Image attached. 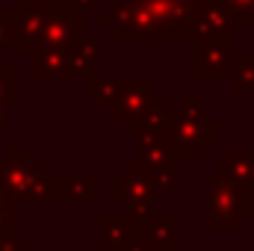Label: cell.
I'll return each instance as SVG.
<instances>
[{
    "label": "cell",
    "mask_w": 254,
    "mask_h": 251,
    "mask_svg": "<svg viewBox=\"0 0 254 251\" xmlns=\"http://www.w3.org/2000/svg\"><path fill=\"white\" fill-rule=\"evenodd\" d=\"M30 71L36 80H48V77H86L89 71L98 68V48L89 39H77L71 45H48L39 42L30 51Z\"/></svg>",
    "instance_id": "obj_1"
},
{
    "label": "cell",
    "mask_w": 254,
    "mask_h": 251,
    "mask_svg": "<svg viewBox=\"0 0 254 251\" xmlns=\"http://www.w3.org/2000/svg\"><path fill=\"white\" fill-rule=\"evenodd\" d=\"M0 189L12 201H42L51 192V175L30 151L6 148L0 160Z\"/></svg>",
    "instance_id": "obj_2"
},
{
    "label": "cell",
    "mask_w": 254,
    "mask_h": 251,
    "mask_svg": "<svg viewBox=\"0 0 254 251\" xmlns=\"http://www.w3.org/2000/svg\"><path fill=\"white\" fill-rule=\"evenodd\" d=\"M110 195H113L116 201H122V204H125L127 213L148 216V213H151V207H154L157 201H163V198H166V189L160 187L148 172H145V166H142V163H139V157H136V160H130V163H127L119 175H113V178H110Z\"/></svg>",
    "instance_id": "obj_3"
},
{
    "label": "cell",
    "mask_w": 254,
    "mask_h": 251,
    "mask_svg": "<svg viewBox=\"0 0 254 251\" xmlns=\"http://www.w3.org/2000/svg\"><path fill=\"white\" fill-rule=\"evenodd\" d=\"M249 216L243 189L222 172L207 175V228H243Z\"/></svg>",
    "instance_id": "obj_4"
},
{
    "label": "cell",
    "mask_w": 254,
    "mask_h": 251,
    "mask_svg": "<svg viewBox=\"0 0 254 251\" xmlns=\"http://www.w3.org/2000/svg\"><path fill=\"white\" fill-rule=\"evenodd\" d=\"M154 39H195L198 0H142Z\"/></svg>",
    "instance_id": "obj_5"
},
{
    "label": "cell",
    "mask_w": 254,
    "mask_h": 251,
    "mask_svg": "<svg viewBox=\"0 0 254 251\" xmlns=\"http://www.w3.org/2000/svg\"><path fill=\"white\" fill-rule=\"evenodd\" d=\"M166 142L181 160H204L207 148L219 145V125L213 119H187L175 107L172 125L166 130Z\"/></svg>",
    "instance_id": "obj_6"
},
{
    "label": "cell",
    "mask_w": 254,
    "mask_h": 251,
    "mask_svg": "<svg viewBox=\"0 0 254 251\" xmlns=\"http://www.w3.org/2000/svg\"><path fill=\"white\" fill-rule=\"evenodd\" d=\"M98 18H101L104 27H110L113 39H130V42H136V48L142 54L151 51L154 33H151V24H148L142 0H113V6L107 12H98Z\"/></svg>",
    "instance_id": "obj_7"
},
{
    "label": "cell",
    "mask_w": 254,
    "mask_h": 251,
    "mask_svg": "<svg viewBox=\"0 0 254 251\" xmlns=\"http://www.w3.org/2000/svg\"><path fill=\"white\" fill-rule=\"evenodd\" d=\"M77 39H86L83 9L74 0H45V30H42V39L39 42H48V45H71Z\"/></svg>",
    "instance_id": "obj_8"
},
{
    "label": "cell",
    "mask_w": 254,
    "mask_h": 251,
    "mask_svg": "<svg viewBox=\"0 0 254 251\" xmlns=\"http://www.w3.org/2000/svg\"><path fill=\"white\" fill-rule=\"evenodd\" d=\"M142 151H139V163L145 166V172L160 184V187L172 189V184L178 181V154L172 151V145L166 142V136H139Z\"/></svg>",
    "instance_id": "obj_9"
},
{
    "label": "cell",
    "mask_w": 254,
    "mask_h": 251,
    "mask_svg": "<svg viewBox=\"0 0 254 251\" xmlns=\"http://www.w3.org/2000/svg\"><path fill=\"white\" fill-rule=\"evenodd\" d=\"M192 68L198 80H222L234 77V54L231 42H201L195 39V57Z\"/></svg>",
    "instance_id": "obj_10"
},
{
    "label": "cell",
    "mask_w": 254,
    "mask_h": 251,
    "mask_svg": "<svg viewBox=\"0 0 254 251\" xmlns=\"http://www.w3.org/2000/svg\"><path fill=\"white\" fill-rule=\"evenodd\" d=\"M234 27H237V21L222 3H198L195 39H201V42H231Z\"/></svg>",
    "instance_id": "obj_11"
},
{
    "label": "cell",
    "mask_w": 254,
    "mask_h": 251,
    "mask_svg": "<svg viewBox=\"0 0 254 251\" xmlns=\"http://www.w3.org/2000/svg\"><path fill=\"white\" fill-rule=\"evenodd\" d=\"M139 222H142V216H136V213H104L101 216V251H125L133 240H136V234H139Z\"/></svg>",
    "instance_id": "obj_12"
},
{
    "label": "cell",
    "mask_w": 254,
    "mask_h": 251,
    "mask_svg": "<svg viewBox=\"0 0 254 251\" xmlns=\"http://www.w3.org/2000/svg\"><path fill=\"white\" fill-rule=\"evenodd\" d=\"M151 98H154L151 80H125V89H122L119 101H116L110 110H113V116H116L119 122H125V127L130 130V127L139 122V116L145 113V107L151 104Z\"/></svg>",
    "instance_id": "obj_13"
},
{
    "label": "cell",
    "mask_w": 254,
    "mask_h": 251,
    "mask_svg": "<svg viewBox=\"0 0 254 251\" xmlns=\"http://www.w3.org/2000/svg\"><path fill=\"white\" fill-rule=\"evenodd\" d=\"M178 225H181V219L175 213H148L139 222V234L151 243L154 251H181Z\"/></svg>",
    "instance_id": "obj_14"
},
{
    "label": "cell",
    "mask_w": 254,
    "mask_h": 251,
    "mask_svg": "<svg viewBox=\"0 0 254 251\" xmlns=\"http://www.w3.org/2000/svg\"><path fill=\"white\" fill-rule=\"evenodd\" d=\"M101 192L98 175H51L48 201H95Z\"/></svg>",
    "instance_id": "obj_15"
},
{
    "label": "cell",
    "mask_w": 254,
    "mask_h": 251,
    "mask_svg": "<svg viewBox=\"0 0 254 251\" xmlns=\"http://www.w3.org/2000/svg\"><path fill=\"white\" fill-rule=\"evenodd\" d=\"M219 172L237 184L240 189H249L254 181V151L246 148H219Z\"/></svg>",
    "instance_id": "obj_16"
},
{
    "label": "cell",
    "mask_w": 254,
    "mask_h": 251,
    "mask_svg": "<svg viewBox=\"0 0 254 251\" xmlns=\"http://www.w3.org/2000/svg\"><path fill=\"white\" fill-rule=\"evenodd\" d=\"M172 116H175V107H169L166 95H154L151 104L145 107V113L139 116V122L130 127L127 133H136V136H166V130L172 125Z\"/></svg>",
    "instance_id": "obj_17"
},
{
    "label": "cell",
    "mask_w": 254,
    "mask_h": 251,
    "mask_svg": "<svg viewBox=\"0 0 254 251\" xmlns=\"http://www.w3.org/2000/svg\"><path fill=\"white\" fill-rule=\"evenodd\" d=\"M36 42L24 33L18 12H0V51H33Z\"/></svg>",
    "instance_id": "obj_18"
},
{
    "label": "cell",
    "mask_w": 254,
    "mask_h": 251,
    "mask_svg": "<svg viewBox=\"0 0 254 251\" xmlns=\"http://www.w3.org/2000/svg\"><path fill=\"white\" fill-rule=\"evenodd\" d=\"M18 18H21V27H24V33L33 39V42H39L42 39V30H45V0L42 3H18Z\"/></svg>",
    "instance_id": "obj_19"
},
{
    "label": "cell",
    "mask_w": 254,
    "mask_h": 251,
    "mask_svg": "<svg viewBox=\"0 0 254 251\" xmlns=\"http://www.w3.org/2000/svg\"><path fill=\"white\" fill-rule=\"evenodd\" d=\"M234 92H252L254 89V54H234Z\"/></svg>",
    "instance_id": "obj_20"
},
{
    "label": "cell",
    "mask_w": 254,
    "mask_h": 251,
    "mask_svg": "<svg viewBox=\"0 0 254 251\" xmlns=\"http://www.w3.org/2000/svg\"><path fill=\"white\" fill-rule=\"evenodd\" d=\"M18 104V71L12 65H0V107L9 110Z\"/></svg>",
    "instance_id": "obj_21"
},
{
    "label": "cell",
    "mask_w": 254,
    "mask_h": 251,
    "mask_svg": "<svg viewBox=\"0 0 254 251\" xmlns=\"http://www.w3.org/2000/svg\"><path fill=\"white\" fill-rule=\"evenodd\" d=\"M178 113L187 119H207V101L201 92H184L178 98Z\"/></svg>",
    "instance_id": "obj_22"
},
{
    "label": "cell",
    "mask_w": 254,
    "mask_h": 251,
    "mask_svg": "<svg viewBox=\"0 0 254 251\" xmlns=\"http://www.w3.org/2000/svg\"><path fill=\"white\" fill-rule=\"evenodd\" d=\"M18 201H6L0 207V243H12L18 240V213H15Z\"/></svg>",
    "instance_id": "obj_23"
},
{
    "label": "cell",
    "mask_w": 254,
    "mask_h": 251,
    "mask_svg": "<svg viewBox=\"0 0 254 251\" xmlns=\"http://www.w3.org/2000/svg\"><path fill=\"white\" fill-rule=\"evenodd\" d=\"M219 3L234 15L237 24H249V27H254V0H219Z\"/></svg>",
    "instance_id": "obj_24"
},
{
    "label": "cell",
    "mask_w": 254,
    "mask_h": 251,
    "mask_svg": "<svg viewBox=\"0 0 254 251\" xmlns=\"http://www.w3.org/2000/svg\"><path fill=\"white\" fill-rule=\"evenodd\" d=\"M122 89H125V80H110V83H104V86L98 89V101L107 104V107H113V104L119 101Z\"/></svg>",
    "instance_id": "obj_25"
},
{
    "label": "cell",
    "mask_w": 254,
    "mask_h": 251,
    "mask_svg": "<svg viewBox=\"0 0 254 251\" xmlns=\"http://www.w3.org/2000/svg\"><path fill=\"white\" fill-rule=\"evenodd\" d=\"M125 251H154V249H151V243H148L142 234H136V240H133V243H130Z\"/></svg>",
    "instance_id": "obj_26"
},
{
    "label": "cell",
    "mask_w": 254,
    "mask_h": 251,
    "mask_svg": "<svg viewBox=\"0 0 254 251\" xmlns=\"http://www.w3.org/2000/svg\"><path fill=\"white\" fill-rule=\"evenodd\" d=\"M98 77H101V74H98V68L86 74V92H95V89H98Z\"/></svg>",
    "instance_id": "obj_27"
},
{
    "label": "cell",
    "mask_w": 254,
    "mask_h": 251,
    "mask_svg": "<svg viewBox=\"0 0 254 251\" xmlns=\"http://www.w3.org/2000/svg\"><path fill=\"white\" fill-rule=\"evenodd\" d=\"M243 198H246V210L254 213V181H252V187L249 189H243Z\"/></svg>",
    "instance_id": "obj_28"
},
{
    "label": "cell",
    "mask_w": 254,
    "mask_h": 251,
    "mask_svg": "<svg viewBox=\"0 0 254 251\" xmlns=\"http://www.w3.org/2000/svg\"><path fill=\"white\" fill-rule=\"evenodd\" d=\"M83 12H98V0H74Z\"/></svg>",
    "instance_id": "obj_29"
},
{
    "label": "cell",
    "mask_w": 254,
    "mask_h": 251,
    "mask_svg": "<svg viewBox=\"0 0 254 251\" xmlns=\"http://www.w3.org/2000/svg\"><path fill=\"white\" fill-rule=\"evenodd\" d=\"M18 3H42V0H18Z\"/></svg>",
    "instance_id": "obj_30"
},
{
    "label": "cell",
    "mask_w": 254,
    "mask_h": 251,
    "mask_svg": "<svg viewBox=\"0 0 254 251\" xmlns=\"http://www.w3.org/2000/svg\"><path fill=\"white\" fill-rule=\"evenodd\" d=\"M0 130H3V107H0Z\"/></svg>",
    "instance_id": "obj_31"
},
{
    "label": "cell",
    "mask_w": 254,
    "mask_h": 251,
    "mask_svg": "<svg viewBox=\"0 0 254 251\" xmlns=\"http://www.w3.org/2000/svg\"><path fill=\"white\" fill-rule=\"evenodd\" d=\"M198 3H219V0H198Z\"/></svg>",
    "instance_id": "obj_32"
}]
</instances>
